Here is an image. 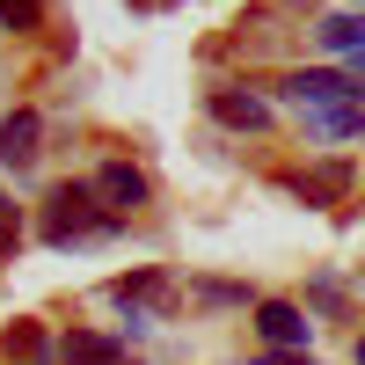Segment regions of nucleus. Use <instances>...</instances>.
Here are the masks:
<instances>
[{
    "label": "nucleus",
    "instance_id": "nucleus-1",
    "mask_svg": "<svg viewBox=\"0 0 365 365\" xmlns=\"http://www.w3.org/2000/svg\"><path fill=\"white\" fill-rule=\"evenodd\" d=\"M110 227H117V212H96V190H88V182H58V190H51V212H44V241H51V249L96 241Z\"/></svg>",
    "mask_w": 365,
    "mask_h": 365
},
{
    "label": "nucleus",
    "instance_id": "nucleus-2",
    "mask_svg": "<svg viewBox=\"0 0 365 365\" xmlns=\"http://www.w3.org/2000/svg\"><path fill=\"white\" fill-rule=\"evenodd\" d=\"M285 103H299V110H336V103H365V88H358L351 73L299 66V73H285Z\"/></svg>",
    "mask_w": 365,
    "mask_h": 365
},
{
    "label": "nucleus",
    "instance_id": "nucleus-3",
    "mask_svg": "<svg viewBox=\"0 0 365 365\" xmlns=\"http://www.w3.org/2000/svg\"><path fill=\"white\" fill-rule=\"evenodd\" d=\"M256 336L270 351H307V314L292 299H256Z\"/></svg>",
    "mask_w": 365,
    "mask_h": 365
},
{
    "label": "nucleus",
    "instance_id": "nucleus-4",
    "mask_svg": "<svg viewBox=\"0 0 365 365\" xmlns=\"http://www.w3.org/2000/svg\"><path fill=\"white\" fill-rule=\"evenodd\" d=\"M88 190H96L110 212H132V205H146V175L132 161H103L96 175H88Z\"/></svg>",
    "mask_w": 365,
    "mask_h": 365
},
{
    "label": "nucleus",
    "instance_id": "nucleus-5",
    "mask_svg": "<svg viewBox=\"0 0 365 365\" xmlns=\"http://www.w3.org/2000/svg\"><path fill=\"white\" fill-rule=\"evenodd\" d=\"M37 139H44V117L37 110H8L0 117V168H29L37 161Z\"/></svg>",
    "mask_w": 365,
    "mask_h": 365
},
{
    "label": "nucleus",
    "instance_id": "nucleus-6",
    "mask_svg": "<svg viewBox=\"0 0 365 365\" xmlns=\"http://www.w3.org/2000/svg\"><path fill=\"white\" fill-rule=\"evenodd\" d=\"M212 117L234 125V132H263L270 125V103L263 96H241V88H212Z\"/></svg>",
    "mask_w": 365,
    "mask_h": 365
},
{
    "label": "nucleus",
    "instance_id": "nucleus-7",
    "mask_svg": "<svg viewBox=\"0 0 365 365\" xmlns=\"http://www.w3.org/2000/svg\"><path fill=\"white\" fill-rule=\"evenodd\" d=\"M307 132L322 146H344V139H365V103H336V110H307Z\"/></svg>",
    "mask_w": 365,
    "mask_h": 365
},
{
    "label": "nucleus",
    "instance_id": "nucleus-8",
    "mask_svg": "<svg viewBox=\"0 0 365 365\" xmlns=\"http://www.w3.org/2000/svg\"><path fill=\"white\" fill-rule=\"evenodd\" d=\"M58 365H125L117 336H96V329H73L66 344H58Z\"/></svg>",
    "mask_w": 365,
    "mask_h": 365
},
{
    "label": "nucleus",
    "instance_id": "nucleus-9",
    "mask_svg": "<svg viewBox=\"0 0 365 365\" xmlns=\"http://www.w3.org/2000/svg\"><path fill=\"white\" fill-rule=\"evenodd\" d=\"M344 182H351V168L329 161V168H314V175H292V190L307 197V205H329V197H344Z\"/></svg>",
    "mask_w": 365,
    "mask_h": 365
},
{
    "label": "nucleus",
    "instance_id": "nucleus-10",
    "mask_svg": "<svg viewBox=\"0 0 365 365\" xmlns=\"http://www.w3.org/2000/svg\"><path fill=\"white\" fill-rule=\"evenodd\" d=\"M168 285H161V270H132V278H117L110 285V299H117V307H125V314H139V299H161Z\"/></svg>",
    "mask_w": 365,
    "mask_h": 365
},
{
    "label": "nucleus",
    "instance_id": "nucleus-11",
    "mask_svg": "<svg viewBox=\"0 0 365 365\" xmlns=\"http://www.w3.org/2000/svg\"><path fill=\"white\" fill-rule=\"evenodd\" d=\"M314 37H322L329 51H351V58H358V51H365V15H329Z\"/></svg>",
    "mask_w": 365,
    "mask_h": 365
},
{
    "label": "nucleus",
    "instance_id": "nucleus-12",
    "mask_svg": "<svg viewBox=\"0 0 365 365\" xmlns=\"http://www.w3.org/2000/svg\"><path fill=\"white\" fill-rule=\"evenodd\" d=\"M0 351H8L15 365H37V358H44V329H37V322H15V329H8V344H0Z\"/></svg>",
    "mask_w": 365,
    "mask_h": 365
},
{
    "label": "nucleus",
    "instance_id": "nucleus-13",
    "mask_svg": "<svg viewBox=\"0 0 365 365\" xmlns=\"http://www.w3.org/2000/svg\"><path fill=\"white\" fill-rule=\"evenodd\" d=\"M44 22V0H0V29H37Z\"/></svg>",
    "mask_w": 365,
    "mask_h": 365
},
{
    "label": "nucleus",
    "instance_id": "nucleus-14",
    "mask_svg": "<svg viewBox=\"0 0 365 365\" xmlns=\"http://www.w3.org/2000/svg\"><path fill=\"white\" fill-rule=\"evenodd\" d=\"M22 249V212H15V197L0 190V256H15Z\"/></svg>",
    "mask_w": 365,
    "mask_h": 365
},
{
    "label": "nucleus",
    "instance_id": "nucleus-15",
    "mask_svg": "<svg viewBox=\"0 0 365 365\" xmlns=\"http://www.w3.org/2000/svg\"><path fill=\"white\" fill-rule=\"evenodd\" d=\"M197 299H212V307H234V299H249L241 285H197Z\"/></svg>",
    "mask_w": 365,
    "mask_h": 365
},
{
    "label": "nucleus",
    "instance_id": "nucleus-16",
    "mask_svg": "<svg viewBox=\"0 0 365 365\" xmlns=\"http://www.w3.org/2000/svg\"><path fill=\"white\" fill-rule=\"evenodd\" d=\"M263 365H314V358H292V351H270Z\"/></svg>",
    "mask_w": 365,
    "mask_h": 365
},
{
    "label": "nucleus",
    "instance_id": "nucleus-17",
    "mask_svg": "<svg viewBox=\"0 0 365 365\" xmlns=\"http://www.w3.org/2000/svg\"><path fill=\"white\" fill-rule=\"evenodd\" d=\"M358 88H365V51H358Z\"/></svg>",
    "mask_w": 365,
    "mask_h": 365
},
{
    "label": "nucleus",
    "instance_id": "nucleus-18",
    "mask_svg": "<svg viewBox=\"0 0 365 365\" xmlns=\"http://www.w3.org/2000/svg\"><path fill=\"white\" fill-rule=\"evenodd\" d=\"M351 358H358V365H365V336H358V351H351Z\"/></svg>",
    "mask_w": 365,
    "mask_h": 365
}]
</instances>
